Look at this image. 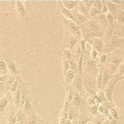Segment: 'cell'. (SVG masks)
Here are the masks:
<instances>
[{"mask_svg": "<svg viewBox=\"0 0 124 124\" xmlns=\"http://www.w3.org/2000/svg\"><path fill=\"white\" fill-rule=\"evenodd\" d=\"M105 19L108 27H112L115 21V17L110 12H107L105 16Z\"/></svg>", "mask_w": 124, "mask_h": 124, "instance_id": "cell-27", "label": "cell"}, {"mask_svg": "<svg viewBox=\"0 0 124 124\" xmlns=\"http://www.w3.org/2000/svg\"><path fill=\"white\" fill-rule=\"evenodd\" d=\"M86 40L84 39H82L80 40L79 43V46L80 48H81V51L82 52V53H88L87 52V50H86Z\"/></svg>", "mask_w": 124, "mask_h": 124, "instance_id": "cell-38", "label": "cell"}, {"mask_svg": "<svg viewBox=\"0 0 124 124\" xmlns=\"http://www.w3.org/2000/svg\"><path fill=\"white\" fill-rule=\"evenodd\" d=\"M123 42V39H121L117 37V36L111 37V39H110V44H111V46H116L120 43L122 44Z\"/></svg>", "mask_w": 124, "mask_h": 124, "instance_id": "cell-31", "label": "cell"}, {"mask_svg": "<svg viewBox=\"0 0 124 124\" xmlns=\"http://www.w3.org/2000/svg\"><path fill=\"white\" fill-rule=\"evenodd\" d=\"M113 33L114 30L112 27H108L107 29H106V31H105V35H106L107 37L108 38H111L113 35Z\"/></svg>", "mask_w": 124, "mask_h": 124, "instance_id": "cell-42", "label": "cell"}, {"mask_svg": "<svg viewBox=\"0 0 124 124\" xmlns=\"http://www.w3.org/2000/svg\"><path fill=\"white\" fill-rule=\"evenodd\" d=\"M58 11H59L61 14L62 15L63 17H64L65 18H67L68 19H70V20L73 21V22H75L74 20L73 16V15L71 13V10H69L66 9L64 6H62V4H61V1H58Z\"/></svg>", "mask_w": 124, "mask_h": 124, "instance_id": "cell-8", "label": "cell"}, {"mask_svg": "<svg viewBox=\"0 0 124 124\" xmlns=\"http://www.w3.org/2000/svg\"><path fill=\"white\" fill-rule=\"evenodd\" d=\"M109 112H110V115H111V116L112 117L113 119L118 121L119 115L118 113H117V110H116V108H115V107H112L111 108L109 109Z\"/></svg>", "mask_w": 124, "mask_h": 124, "instance_id": "cell-36", "label": "cell"}, {"mask_svg": "<svg viewBox=\"0 0 124 124\" xmlns=\"http://www.w3.org/2000/svg\"><path fill=\"white\" fill-rule=\"evenodd\" d=\"M105 4H106L107 7L108 11L110 12V13L114 16V17L116 16V15L117 13V10L119 9V6H117V5L115 4L112 3L110 1H105Z\"/></svg>", "mask_w": 124, "mask_h": 124, "instance_id": "cell-15", "label": "cell"}, {"mask_svg": "<svg viewBox=\"0 0 124 124\" xmlns=\"http://www.w3.org/2000/svg\"><path fill=\"white\" fill-rule=\"evenodd\" d=\"M65 88H66V99H65V104L69 106L70 104L72 101L73 97L74 92L75 91L70 88L68 85H65Z\"/></svg>", "mask_w": 124, "mask_h": 124, "instance_id": "cell-19", "label": "cell"}, {"mask_svg": "<svg viewBox=\"0 0 124 124\" xmlns=\"http://www.w3.org/2000/svg\"><path fill=\"white\" fill-rule=\"evenodd\" d=\"M69 67H70V70L72 71L73 72L75 73V71H76L78 67H77V64H76V62L75 61V59L74 58L71 57L69 61Z\"/></svg>", "mask_w": 124, "mask_h": 124, "instance_id": "cell-30", "label": "cell"}, {"mask_svg": "<svg viewBox=\"0 0 124 124\" xmlns=\"http://www.w3.org/2000/svg\"><path fill=\"white\" fill-rule=\"evenodd\" d=\"M76 10L78 11V12L79 13L82 15L83 16H85L86 18H88L89 17V11L85 7L84 4L82 3V1H79V4L78 5Z\"/></svg>", "mask_w": 124, "mask_h": 124, "instance_id": "cell-16", "label": "cell"}, {"mask_svg": "<svg viewBox=\"0 0 124 124\" xmlns=\"http://www.w3.org/2000/svg\"><path fill=\"white\" fill-rule=\"evenodd\" d=\"M13 3H15L14 5L15 7V9L19 16L21 18H26V19H27L28 12H27L22 1H13Z\"/></svg>", "mask_w": 124, "mask_h": 124, "instance_id": "cell-4", "label": "cell"}, {"mask_svg": "<svg viewBox=\"0 0 124 124\" xmlns=\"http://www.w3.org/2000/svg\"><path fill=\"white\" fill-rule=\"evenodd\" d=\"M103 68L100 67L98 71V75L96 78V87L98 88L101 89L102 87V73H103Z\"/></svg>", "mask_w": 124, "mask_h": 124, "instance_id": "cell-24", "label": "cell"}, {"mask_svg": "<svg viewBox=\"0 0 124 124\" xmlns=\"http://www.w3.org/2000/svg\"><path fill=\"white\" fill-rule=\"evenodd\" d=\"M23 5H24V7H25V10H26L27 12H29V10L31 8V6L36 2V1H22Z\"/></svg>", "mask_w": 124, "mask_h": 124, "instance_id": "cell-39", "label": "cell"}, {"mask_svg": "<svg viewBox=\"0 0 124 124\" xmlns=\"http://www.w3.org/2000/svg\"><path fill=\"white\" fill-rule=\"evenodd\" d=\"M8 75H0V83L5 82L8 78Z\"/></svg>", "mask_w": 124, "mask_h": 124, "instance_id": "cell-55", "label": "cell"}, {"mask_svg": "<svg viewBox=\"0 0 124 124\" xmlns=\"http://www.w3.org/2000/svg\"><path fill=\"white\" fill-rule=\"evenodd\" d=\"M101 124H109V122H108V120H107V121H104L103 123H102Z\"/></svg>", "mask_w": 124, "mask_h": 124, "instance_id": "cell-58", "label": "cell"}, {"mask_svg": "<svg viewBox=\"0 0 124 124\" xmlns=\"http://www.w3.org/2000/svg\"><path fill=\"white\" fill-rule=\"evenodd\" d=\"M123 79L124 76H120L119 75H118L115 78V79H111L110 81L109 80L108 81L107 84L105 85V87H104V90L103 92H104V94H105L107 101L109 103L113 104V92L115 84L118 81Z\"/></svg>", "mask_w": 124, "mask_h": 124, "instance_id": "cell-1", "label": "cell"}, {"mask_svg": "<svg viewBox=\"0 0 124 124\" xmlns=\"http://www.w3.org/2000/svg\"><path fill=\"white\" fill-rule=\"evenodd\" d=\"M96 65V62L94 60H88L87 62V67L88 68V69L89 70H92L93 68L94 67V66Z\"/></svg>", "mask_w": 124, "mask_h": 124, "instance_id": "cell-44", "label": "cell"}, {"mask_svg": "<svg viewBox=\"0 0 124 124\" xmlns=\"http://www.w3.org/2000/svg\"><path fill=\"white\" fill-rule=\"evenodd\" d=\"M7 122L8 124H16V118L15 114H12L9 115L7 117Z\"/></svg>", "mask_w": 124, "mask_h": 124, "instance_id": "cell-40", "label": "cell"}, {"mask_svg": "<svg viewBox=\"0 0 124 124\" xmlns=\"http://www.w3.org/2000/svg\"><path fill=\"white\" fill-rule=\"evenodd\" d=\"M98 105H96L89 106V107H88V110H89L90 112L92 114H93V115H96V114L98 113Z\"/></svg>", "mask_w": 124, "mask_h": 124, "instance_id": "cell-43", "label": "cell"}, {"mask_svg": "<svg viewBox=\"0 0 124 124\" xmlns=\"http://www.w3.org/2000/svg\"><path fill=\"white\" fill-rule=\"evenodd\" d=\"M22 110H23V111H24V112L26 114V115L27 113L32 112L31 111H32L33 110V106L31 102H30V99H27V101L25 102L24 105H23V107Z\"/></svg>", "mask_w": 124, "mask_h": 124, "instance_id": "cell-25", "label": "cell"}, {"mask_svg": "<svg viewBox=\"0 0 124 124\" xmlns=\"http://www.w3.org/2000/svg\"><path fill=\"white\" fill-rule=\"evenodd\" d=\"M7 69H8V71L12 75L15 76V75H19V71H18L16 66V64L14 62H10L7 66Z\"/></svg>", "mask_w": 124, "mask_h": 124, "instance_id": "cell-23", "label": "cell"}, {"mask_svg": "<svg viewBox=\"0 0 124 124\" xmlns=\"http://www.w3.org/2000/svg\"><path fill=\"white\" fill-rule=\"evenodd\" d=\"M82 98L80 96L79 93L75 90L74 92L73 97L72 101H71V103L70 104L69 106H74V107H79L82 103Z\"/></svg>", "mask_w": 124, "mask_h": 124, "instance_id": "cell-14", "label": "cell"}, {"mask_svg": "<svg viewBox=\"0 0 124 124\" xmlns=\"http://www.w3.org/2000/svg\"><path fill=\"white\" fill-rule=\"evenodd\" d=\"M72 85L73 88L76 89V90L79 93L80 96L82 97L85 94L83 82H82V78L81 76H78L77 78L73 80L72 82Z\"/></svg>", "mask_w": 124, "mask_h": 124, "instance_id": "cell-3", "label": "cell"}, {"mask_svg": "<svg viewBox=\"0 0 124 124\" xmlns=\"http://www.w3.org/2000/svg\"><path fill=\"white\" fill-rule=\"evenodd\" d=\"M16 124H23L21 123V122H16Z\"/></svg>", "mask_w": 124, "mask_h": 124, "instance_id": "cell-59", "label": "cell"}, {"mask_svg": "<svg viewBox=\"0 0 124 124\" xmlns=\"http://www.w3.org/2000/svg\"><path fill=\"white\" fill-rule=\"evenodd\" d=\"M28 89L27 87L26 84L24 82L23 84V87H22L21 94V99H20V106L19 108L21 109H23V105L24 103L26 101L27 99H28Z\"/></svg>", "mask_w": 124, "mask_h": 124, "instance_id": "cell-10", "label": "cell"}, {"mask_svg": "<svg viewBox=\"0 0 124 124\" xmlns=\"http://www.w3.org/2000/svg\"><path fill=\"white\" fill-rule=\"evenodd\" d=\"M101 14V12L100 10L96 9L95 8L92 6L89 10V17H95Z\"/></svg>", "mask_w": 124, "mask_h": 124, "instance_id": "cell-34", "label": "cell"}, {"mask_svg": "<svg viewBox=\"0 0 124 124\" xmlns=\"http://www.w3.org/2000/svg\"><path fill=\"white\" fill-rule=\"evenodd\" d=\"M63 19H64V21L65 23V25H66L67 27L70 30V32L72 33L73 36L79 39L81 38V35H81L80 27L75 22L70 20V19H68L67 18H65L64 17Z\"/></svg>", "mask_w": 124, "mask_h": 124, "instance_id": "cell-2", "label": "cell"}, {"mask_svg": "<svg viewBox=\"0 0 124 124\" xmlns=\"http://www.w3.org/2000/svg\"><path fill=\"white\" fill-rule=\"evenodd\" d=\"M94 2V1H82V3L84 4V5L85 6V7L87 8L88 11L90 10V9L91 8V7L93 6V4Z\"/></svg>", "mask_w": 124, "mask_h": 124, "instance_id": "cell-45", "label": "cell"}, {"mask_svg": "<svg viewBox=\"0 0 124 124\" xmlns=\"http://www.w3.org/2000/svg\"><path fill=\"white\" fill-rule=\"evenodd\" d=\"M79 39L78 38L75 37H71V38H70V39L68 40L67 42L66 45V49L69 50L70 51V50L73 49L75 47V46H76V44L78 42Z\"/></svg>", "mask_w": 124, "mask_h": 124, "instance_id": "cell-22", "label": "cell"}, {"mask_svg": "<svg viewBox=\"0 0 124 124\" xmlns=\"http://www.w3.org/2000/svg\"><path fill=\"white\" fill-rule=\"evenodd\" d=\"M23 84V81H21L19 82L18 87H17V88L14 94L12 95V99L13 100V102H14L15 105L16 107L17 108H19V106H20V99Z\"/></svg>", "mask_w": 124, "mask_h": 124, "instance_id": "cell-5", "label": "cell"}, {"mask_svg": "<svg viewBox=\"0 0 124 124\" xmlns=\"http://www.w3.org/2000/svg\"><path fill=\"white\" fill-rule=\"evenodd\" d=\"M93 98H94V104H95V105H99L102 103V102L100 100V99H99V98H98L96 95L95 96L93 97Z\"/></svg>", "mask_w": 124, "mask_h": 124, "instance_id": "cell-52", "label": "cell"}, {"mask_svg": "<svg viewBox=\"0 0 124 124\" xmlns=\"http://www.w3.org/2000/svg\"><path fill=\"white\" fill-rule=\"evenodd\" d=\"M110 74H109V71L107 70H104L102 73V87L101 89L104 88L105 85L107 84L108 81L110 80Z\"/></svg>", "mask_w": 124, "mask_h": 124, "instance_id": "cell-26", "label": "cell"}, {"mask_svg": "<svg viewBox=\"0 0 124 124\" xmlns=\"http://www.w3.org/2000/svg\"><path fill=\"white\" fill-rule=\"evenodd\" d=\"M70 70V67L69 64V61L62 59V75H65L66 73Z\"/></svg>", "mask_w": 124, "mask_h": 124, "instance_id": "cell-32", "label": "cell"}, {"mask_svg": "<svg viewBox=\"0 0 124 124\" xmlns=\"http://www.w3.org/2000/svg\"><path fill=\"white\" fill-rule=\"evenodd\" d=\"M101 6H102V2L101 1H94L93 4V7L95 8L96 9L100 10L101 9Z\"/></svg>", "mask_w": 124, "mask_h": 124, "instance_id": "cell-48", "label": "cell"}, {"mask_svg": "<svg viewBox=\"0 0 124 124\" xmlns=\"http://www.w3.org/2000/svg\"><path fill=\"white\" fill-rule=\"evenodd\" d=\"M16 118L17 122H21V123L24 124L25 122L27 119V115L24 112L22 109L18 108L15 113Z\"/></svg>", "mask_w": 124, "mask_h": 124, "instance_id": "cell-13", "label": "cell"}, {"mask_svg": "<svg viewBox=\"0 0 124 124\" xmlns=\"http://www.w3.org/2000/svg\"><path fill=\"white\" fill-rule=\"evenodd\" d=\"M71 55H72V54H71V51L65 48L64 52H62V59L69 61L70 58H71Z\"/></svg>", "mask_w": 124, "mask_h": 124, "instance_id": "cell-35", "label": "cell"}, {"mask_svg": "<svg viewBox=\"0 0 124 124\" xmlns=\"http://www.w3.org/2000/svg\"><path fill=\"white\" fill-rule=\"evenodd\" d=\"M90 121L89 118L86 116L81 115L78 118V124H87Z\"/></svg>", "mask_w": 124, "mask_h": 124, "instance_id": "cell-33", "label": "cell"}, {"mask_svg": "<svg viewBox=\"0 0 124 124\" xmlns=\"http://www.w3.org/2000/svg\"><path fill=\"white\" fill-rule=\"evenodd\" d=\"M76 107L69 106L68 108V119L70 121H78V114L77 110L76 109Z\"/></svg>", "mask_w": 124, "mask_h": 124, "instance_id": "cell-12", "label": "cell"}, {"mask_svg": "<svg viewBox=\"0 0 124 124\" xmlns=\"http://www.w3.org/2000/svg\"><path fill=\"white\" fill-rule=\"evenodd\" d=\"M107 60V54L105 53H102L99 58V61L100 64H104Z\"/></svg>", "mask_w": 124, "mask_h": 124, "instance_id": "cell-46", "label": "cell"}, {"mask_svg": "<svg viewBox=\"0 0 124 124\" xmlns=\"http://www.w3.org/2000/svg\"><path fill=\"white\" fill-rule=\"evenodd\" d=\"M21 81H22L21 79V78L19 77V76L18 75V77L16 78L15 81L14 82H13V83L10 85V86L9 87V88H8V92H10L12 95H13V94H14V93L15 92L16 90L18 84H19V83Z\"/></svg>", "mask_w": 124, "mask_h": 124, "instance_id": "cell-20", "label": "cell"}, {"mask_svg": "<svg viewBox=\"0 0 124 124\" xmlns=\"http://www.w3.org/2000/svg\"><path fill=\"white\" fill-rule=\"evenodd\" d=\"M62 6L65 7L66 9L69 10H71L73 9H75V7L78 5V3L79 2V1H61Z\"/></svg>", "mask_w": 124, "mask_h": 124, "instance_id": "cell-17", "label": "cell"}, {"mask_svg": "<svg viewBox=\"0 0 124 124\" xmlns=\"http://www.w3.org/2000/svg\"><path fill=\"white\" fill-rule=\"evenodd\" d=\"M80 29H81V35H83L85 40L86 39L92 38L94 37V36H96V35L91 30H90L86 26H81L80 27Z\"/></svg>", "mask_w": 124, "mask_h": 124, "instance_id": "cell-18", "label": "cell"}, {"mask_svg": "<svg viewBox=\"0 0 124 124\" xmlns=\"http://www.w3.org/2000/svg\"><path fill=\"white\" fill-rule=\"evenodd\" d=\"M87 104H88L89 106H92V105H95L93 97H88V99H87Z\"/></svg>", "mask_w": 124, "mask_h": 124, "instance_id": "cell-50", "label": "cell"}, {"mask_svg": "<svg viewBox=\"0 0 124 124\" xmlns=\"http://www.w3.org/2000/svg\"><path fill=\"white\" fill-rule=\"evenodd\" d=\"M119 75L121 76H124V65L123 63H121V65H119Z\"/></svg>", "mask_w": 124, "mask_h": 124, "instance_id": "cell-54", "label": "cell"}, {"mask_svg": "<svg viewBox=\"0 0 124 124\" xmlns=\"http://www.w3.org/2000/svg\"><path fill=\"white\" fill-rule=\"evenodd\" d=\"M101 2H102V6H101V12L102 14H105V13H107L108 12L107 7L105 1H101Z\"/></svg>", "mask_w": 124, "mask_h": 124, "instance_id": "cell-47", "label": "cell"}, {"mask_svg": "<svg viewBox=\"0 0 124 124\" xmlns=\"http://www.w3.org/2000/svg\"><path fill=\"white\" fill-rule=\"evenodd\" d=\"M109 124H118V121L116 119H112L110 121H108Z\"/></svg>", "mask_w": 124, "mask_h": 124, "instance_id": "cell-56", "label": "cell"}, {"mask_svg": "<svg viewBox=\"0 0 124 124\" xmlns=\"http://www.w3.org/2000/svg\"><path fill=\"white\" fill-rule=\"evenodd\" d=\"M71 12L73 15V16L75 23H76L78 25L84 24L85 23L86 21H87V18H86L85 16H83L82 15L79 13L78 12V11L76 10V9L71 10Z\"/></svg>", "mask_w": 124, "mask_h": 124, "instance_id": "cell-9", "label": "cell"}, {"mask_svg": "<svg viewBox=\"0 0 124 124\" xmlns=\"http://www.w3.org/2000/svg\"><path fill=\"white\" fill-rule=\"evenodd\" d=\"M96 96L99 98V99H100V100L102 102L105 103V104H108V103H109L107 101L106 98H105V94H104V93L103 91H100V92L97 94Z\"/></svg>", "mask_w": 124, "mask_h": 124, "instance_id": "cell-41", "label": "cell"}, {"mask_svg": "<svg viewBox=\"0 0 124 124\" xmlns=\"http://www.w3.org/2000/svg\"><path fill=\"white\" fill-rule=\"evenodd\" d=\"M117 19V21L120 24H123L124 23V12L123 9H119L115 16Z\"/></svg>", "mask_w": 124, "mask_h": 124, "instance_id": "cell-28", "label": "cell"}, {"mask_svg": "<svg viewBox=\"0 0 124 124\" xmlns=\"http://www.w3.org/2000/svg\"><path fill=\"white\" fill-rule=\"evenodd\" d=\"M104 105L102 104H100L98 106V112H99V113L103 115L104 114Z\"/></svg>", "mask_w": 124, "mask_h": 124, "instance_id": "cell-51", "label": "cell"}, {"mask_svg": "<svg viewBox=\"0 0 124 124\" xmlns=\"http://www.w3.org/2000/svg\"><path fill=\"white\" fill-rule=\"evenodd\" d=\"M87 27L90 30L92 31L96 36H99V35H102L101 31L99 29V27H98V24L95 23L93 20H91L88 22V25Z\"/></svg>", "mask_w": 124, "mask_h": 124, "instance_id": "cell-11", "label": "cell"}, {"mask_svg": "<svg viewBox=\"0 0 124 124\" xmlns=\"http://www.w3.org/2000/svg\"><path fill=\"white\" fill-rule=\"evenodd\" d=\"M0 71L4 73L5 74H7L8 71L7 64L4 60L0 61Z\"/></svg>", "mask_w": 124, "mask_h": 124, "instance_id": "cell-37", "label": "cell"}, {"mask_svg": "<svg viewBox=\"0 0 124 124\" xmlns=\"http://www.w3.org/2000/svg\"><path fill=\"white\" fill-rule=\"evenodd\" d=\"M60 124H71V122L68 119L61 118L60 120Z\"/></svg>", "mask_w": 124, "mask_h": 124, "instance_id": "cell-53", "label": "cell"}, {"mask_svg": "<svg viewBox=\"0 0 124 124\" xmlns=\"http://www.w3.org/2000/svg\"><path fill=\"white\" fill-rule=\"evenodd\" d=\"M98 54V52H97L96 50H95L93 49V48H92V52H91V53H90V56H91V58H92V60H94V59L96 58Z\"/></svg>", "mask_w": 124, "mask_h": 124, "instance_id": "cell-49", "label": "cell"}, {"mask_svg": "<svg viewBox=\"0 0 124 124\" xmlns=\"http://www.w3.org/2000/svg\"><path fill=\"white\" fill-rule=\"evenodd\" d=\"M90 44L92 46V48L96 50L98 52H102L104 48V42L101 39L94 38L92 39Z\"/></svg>", "mask_w": 124, "mask_h": 124, "instance_id": "cell-7", "label": "cell"}, {"mask_svg": "<svg viewBox=\"0 0 124 124\" xmlns=\"http://www.w3.org/2000/svg\"><path fill=\"white\" fill-rule=\"evenodd\" d=\"M87 124H94L92 123V122H88V123H87Z\"/></svg>", "mask_w": 124, "mask_h": 124, "instance_id": "cell-60", "label": "cell"}, {"mask_svg": "<svg viewBox=\"0 0 124 124\" xmlns=\"http://www.w3.org/2000/svg\"><path fill=\"white\" fill-rule=\"evenodd\" d=\"M12 100V95L10 93L7 92L2 98L0 99V113H2L10 102Z\"/></svg>", "mask_w": 124, "mask_h": 124, "instance_id": "cell-6", "label": "cell"}, {"mask_svg": "<svg viewBox=\"0 0 124 124\" xmlns=\"http://www.w3.org/2000/svg\"><path fill=\"white\" fill-rule=\"evenodd\" d=\"M41 122H39V123H38V124H41Z\"/></svg>", "mask_w": 124, "mask_h": 124, "instance_id": "cell-61", "label": "cell"}, {"mask_svg": "<svg viewBox=\"0 0 124 124\" xmlns=\"http://www.w3.org/2000/svg\"><path fill=\"white\" fill-rule=\"evenodd\" d=\"M74 77H75V73L71 70H69L67 73H66L65 75V85H70L74 80Z\"/></svg>", "mask_w": 124, "mask_h": 124, "instance_id": "cell-21", "label": "cell"}, {"mask_svg": "<svg viewBox=\"0 0 124 124\" xmlns=\"http://www.w3.org/2000/svg\"><path fill=\"white\" fill-rule=\"evenodd\" d=\"M112 3L115 4L117 5V6H119V5H121V3H122L123 1H110Z\"/></svg>", "mask_w": 124, "mask_h": 124, "instance_id": "cell-57", "label": "cell"}, {"mask_svg": "<svg viewBox=\"0 0 124 124\" xmlns=\"http://www.w3.org/2000/svg\"><path fill=\"white\" fill-rule=\"evenodd\" d=\"M25 122L27 124H38L39 121H38V118L35 115H31L27 117Z\"/></svg>", "mask_w": 124, "mask_h": 124, "instance_id": "cell-29", "label": "cell"}]
</instances>
